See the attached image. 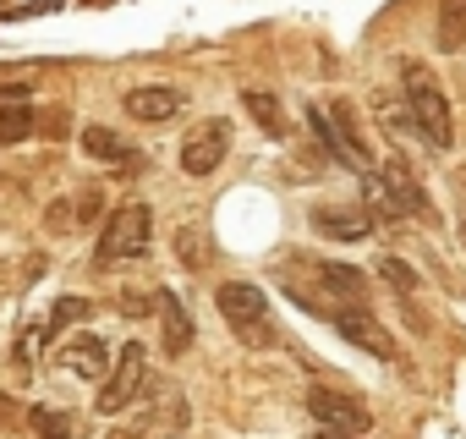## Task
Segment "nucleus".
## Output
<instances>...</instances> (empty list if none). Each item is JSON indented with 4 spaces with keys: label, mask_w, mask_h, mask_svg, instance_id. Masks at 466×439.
<instances>
[{
    "label": "nucleus",
    "mask_w": 466,
    "mask_h": 439,
    "mask_svg": "<svg viewBox=\"0 0 466 439\" xmlns=\"http://www.w3.org/2000/svg\"><path fill=\"white\" fill-rule=\"evenodd\" d=\"M400 94H406L417 138H428V148H450L455 143V116H450V99H444L439 77L422 61H400Z\"/></svg>",
    "instance_id": "f257e3e1"
},
{
    "label": "nucleus",
    "mask_w": 466,
    "mask_h": 439,
    "mask_svg": "<svg viewBox=\"0 0 466 439\" xmlns=\"http://www.w3.org/2000/svg\"><path fill=\"white\" fill-rule=\"evenodd\" d=\"M214 308H219V319L230 324V335H237L248 352H269V346H280L275 313H269V302H264L258 286H248V281H225V286L214 291Z\"/></svg>",
    "instance_id": "f03ea898"
},
{
    "label": "nucleus",
    "mask_w": 466,
    "mask_h": 439,
    "mask_svg": "<svg viewBox=\"0 0 466 439\" xmlns=\"http://www.w3.org/2000/svg\"><path fill=\"white\" fill-rule=\"evenodd\" d=\"M148 242H154V214H148V203H127V209H116V214L105 220L94 264H99V270H110V264H132V259L148 253Z\"/></svg>",
    "instance_id": "7ed1b4c3"
},
{
    "label": "nucleus",
    "mask_w": 466,
    "mask_h": 439,
    "mask_svg": "<svg viewBox=\"0 0 466 439\" xmlns=\"http://www.w3.org/2000/svg\"><path fill=\"white\" fill-rule=\"evenodd\" d=\"M148 395V346L143 341H127L121 352H116V368L105 373V384H99V412L105 417H116V412H127V406H137Z\"/></svg>",
    "instance_id": "20e7f679"
},
{
    "label": "nucleus",
    "mask_w": 466,
    "mask_h": 439,
    "mask_svg": "<svg viewBox=\"0 0 466 439\" xmlns=\"http://www.w3.org/2000/svg\"><path fill=\"white\" fill-rule=\"evenodd\" d=\"M308 121H313V132H319V143L340 159V165H351V170H373V148L357 138V127H351V110L335 99V110H324V105H313L308 110Z\"/></svg>",
    "instance_id": "39448f33"
},
{
    "label": "nucleus",
    "mask_w": 466,
    "mask_h": 439,
    "mask_svg": "<svg viewBox=\"0 0 466 439\" xmlns=\"http://www.w3.org/2000/svg\"><path fill=\"white\" fill-rule=\"evenodd\" d=\"M308 412L319 417V428H329V434H351V439L368 434V423H373L362 401H351L346 390H329V384H313V390H308Z\"/></svg>",
    "instance_id": "423d86ee"
},
{
    "label": "nucleus",
    "mask_w": 466,
    "mask_h": 439,
    "mask_svg": "<svg viewBox=\"0 0 466 439\" xmlns=\"http://www.w3.org/2000/svg\"><path fill=\"white\" fill-rule=\"evenodd\" d=\"M335 335H346L357 352H368V357H379V362H395L400 352H395V335L379 324V313H368V308H340L335 319Z\"/></svg>",
    "instance_id": "0eeeda50"
},
{
    "label": "nucleus",
    "mask_w": 466,
    "mask_h": 439,
    "mask_svg": "<svg viewBox=\"0 0 466 439\" xmlns=\"http://www.w3.org/2000/svg\"><path fill=\"white\" fill-rule=\"evenodd\" d=\"M230 154V121H203L198 132H187V143H181V170L187 176H208V170H219V159Z\"/></svg>",
    "instance_id": "6e6552de"
},
{
    "label": "nucleus",
    "mask_w": 466,
    "mask_h": 439,
    "mask_svg": "<svg viewBox=\"0 0 466 439\" xmlns=\"http://www.w3.org/2000/svg\"><path fill=\"white\" fill-rule=\"evenodd\" d=\"M379 181H384V192L395 198V209H400V214H411V220H422V226H428V220H433V203H428V192H422V181L411 176V165H406L400 154H390V159H384V176H379Z\"/></svg>",
    "instance_id": "1a4fd4ad"
},
{
    "label": "nucleus",
    "mask_w": 466,
    "mask_h": 439,
    "mask_svg": "<svg viewBox=\"0 0 466 439\" xmlns=\"http://www.w3.org/2000/svg\"><path fill=\"white\" fill-rule=\"evenodd\" d=\"M154 308H159V324H165L159 352H165V357H187V352H192V313H187V302H181L176 291H159Z\"/></svg>",
    "instance_id": "9d476101"
},
{
    "label": "nucleus",
    "mask_w": 466,
    "mask_h": 439,
    "mask_svg": "<svg viewBox=\"0 0 466 439\" xmlns=\"http://www.w3.org/2000/svg\"><path fill=\"white\" fill-rule=\"evenodd\" d=\"M313 231L319 237H335V242H362L373 231V220L362 209H346V203H319L313 209Z\"/></svg>",
    "instance_id": "9b49d317"
},
{
    "label": "nucleus",
    "mask_w": 466,
    "mask_h": 439,
    "mask_svg": "<svg viewBox=\"0 0 466 439\" xmlns=\"http://www.w3.org/2000/svg\"><path fill=\"white\" fill-rule=\"evenodd\" d=\"M181 110V88H165V83H143V88H127V116L132 121H165Z\"/></svg>",
    "instance_id": "f8f14e48"
},
{
    "label": "nucleus",
    "mask_w": 466,
    "mask_h": 439,
    "mask_svg": "<svg viewBox=\"0 0 466 439\" xmlns=\"http://www.w3.org/2000/svg\"><path fill=\"white\" fill-rule=\"evenodd\" d=\"M61 362H66L77 379H105V373H110V346H105L99 335H77V341H66Z\"/></svg>",
    "instance_id": "ddd939ff"
},
{
    "label": "nucleus",
    "mask_w": 466,
    "mask_h": 439,
    "mask_svg": "<svg viewBox=\"0 0 466 439\" xmlns=\"http://www.w3.org/2000/svg\"><path fill=\"white\" fill-rule=\"evenodd\" d=\"M313 264V259H308ZM313 275L329 286V291H340L351 308H362V297H368V275L362 270H351V264H313Z\"/></svg>",
    "instance_id": "4468645a"
},
{
    "label": "nucleus",
    "mask_w": 466,
    "mask_h": 439,
    "mask_svg": "<svg viewBox=\"0 0 466 439\" xmlns=\"http://www.w3.org/2000/svg\"><path fill=\"white\" fill-rule=\"evenodd\" d=\"M242 105H248V116H253L269 138H286V110H280V99H275L269 88H242Z\"/></svg>",
    "instance_id": "2eb2a0df"
},
{
    "label": "nucleus",
    "mask_w": 466,
    "mask_h": 439,
    "mask_svg": "<svg viewBox=\"0 0 466 439\" xmlns=\"http://www.w3.org/2000/svg\"><path fill=\"white\" fill-rule=\"evenodd\" d=\"M83 148H88L94 159H105V165H137V154H132L110 127H83Z\"/></svg>",
    "instance_id": "dca6fc26"
},
{
    "label": "nucleus",
    "mask_w": 466,
    "mask_h": 439,
    "mask_svg": "<svg viewBox=\"0 0 466 439\" xmlns=\"http://www.w3.org/2000/svg\"><path fill=\"white\" fill-rule=\"evenodd\" d=\"M466 45V0H444L439 6V50H461Z\"/></svg>",
    "instance_id": "f3484780"
},
{
    "label": "nucleus",
    "mask_w": 466,
    "mask_h": 439,
    "mask_svg": "<svg viewBox=\"0 0 466 439\" xmlns=\"http://www.w3.org/2000/svg\"><path fill=\"white\" fill-rule=\"evenodd\" d=\"M28 423H34V434H39V439H77V417H72V412L34 406V412H28Z\"/></svg>",
    "instance_id": "a211bd4d"
},
{
    "label": "nucleus",
    "mask_w": 466,
    "mask_h": 439,
    "mask_svg": "<svg viewBox=\"0 0 466 439\" xmlns=\"http://www.w3.org/2000/svg\"><path fill=\"white\" fill-rule=\"evenodd\" d=\"M34 132V105H0V143H23Z\"/></svg>",
    "instance_id": "6ab92c4d"
},
{
    "label": "nucleus",
    "mask_w": 466,
    "mask_h": 439,
    "mask_svg": "<svg viewBox=\"0 0 466 439\" xmlns=\"http://www.w3.org/2000/svg\"><path fill=\"white\" fill-rule=\"evenodd\" d=\"M72 319H88V302H83V297H61L56 313H50V330H45V335H61Z\"/></svg>",
    "instance_id": "aec40b11"
},
{
    "label": "nucleus",
    "mask_w": 466,
    "mask_h": 439,
    "mask_svg": "<svg viewBox=\"0 0 466 439\" xmlns=\"http://www.w3.org/2000/svg\"><path fill=\"white\" fill-rule=\"evenodd\" d=\"M379 275H384L395 291H417V270H406V259H379Z\"/></svg>",
    "instance_id": "412c9836"
},
{
    "label": "nucleus",
    "mask_w": 466,
    "mask_h": 439,
    "mask_svg": "<svg viewBox=\"0 0 466 439\" xmlns=\"http://www.w3.org/2000/svg\"><path fill=\"white\" fill-rule=\"evenodd\" d=\"M121 302H127V308H121V313H127V319H143V313H154V308H148V302H154V297H143V291H127V297H121Z\"/></svg>",
    "instance_id": "4be33fe9"
},
{
    "label": "nucleus",
    "mask_w": 466,
    "mask_h": 439,
    "mask_svg": "<svg viewBox=\"0 0 466 439\" xmlns=\"http://www.w3.org/2000/svg\"><path fill=\"white\" fill-rule=\"evenodd\" d=\"M176 248H181L187 270H198V237H192V231H181V237H176Z\"/></svg>",
    "instance_id": "5701e85b"
},
{
    "label": "nucleus",
    "mask_w": 466,
    "mask_h": 439,
    "mask_svg": "<svg viewBox=\"0 0 466 439\" xmlns=\"http://www.w3.org/2000/svg\"><path fill=\"white\" fill-rule=\"evenodd\" d=\"M0 105H28V88L23 83H0Z\"/></svg>",
    "instance_id": "b1692460"
},
{
    "label": "nucleus",
    "mask_w": 466,
    "mask_h": 439,
    "mask_svg": "<svg viewBox=\"0 0 466 439\" xmlns=\"http://www.w3.org/2000/svg\"><path fill=\"white\" fill-rule=\"evenodd\" d=\"M319 439H351V434H329V428H324V434H319Z\"/></svg>",
    "instance_id": "393cba45"
},
{
    "label": "nucleus",
    "mask_w": 466,
    "mask_h": 439,
    "mask_svg": "<svg viewBox=\"0 0 466 439\" xmlns=\"http://www.w3.org/2000/svg\"><path fill=\"white\" fill-rule=\"evenodd\" d=\"M461 242H466V220H461Z\"/></svg>",
    "instance_id": "a878e982"
}]
</instances>
